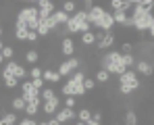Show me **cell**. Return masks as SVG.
Instances as JSON below:
<instances>
[{
	"label": "cell",
	"instance_id": "44dd1931",
	"mask_svg": "<svg viewBox=\"0 0 154 125\" xmlns=\"http://www.w3.org/2000/svg\"><path fill=\"white\" fill-rule=\"evenodd\" d=\"M60 11H63V13H67L69 17H71V15H75V13H77V2H75V0H67V2H63Z\"/></svg>",
	"mask_w": 154,
	"mask_h": 125
},
{
	"label": "cell",
	"instance_id": "4dcf8cb0",
	"mask_svg": "<svg viewBox=\"0 0 154 125\" xmlns=\"http://www.w3.org/2000/svg\"><path fill=\"white\" fill-rule=\"evenodd\" d=\"M133 48H135V46H133L131 42H123L119 52H121V54H133Z\"/></svg>",
	"mask_w": 154,
	"mask_h": 125
},
{
	"label": "cell",
	"instance_id": "277c9868",
	"mask_svg": "<svg viewBox=\"0 0 154 125\" xmlns=\"http://www.w3.org/2000/svg\"><path fill=\"white\" fill-rule=\"evenodd\" d=\"M0 71L4 75H13V77L19 79V81H25V77H27V69L21 63H17V61H6V65H4Z\"/></svg>",
	"mask_w": 154,
	"mask_h": 125
},
{
	"label": "cell",
	"instance_id": "30bf717a",
	"mask_svg": "<svg viewBox=\"0 0 154 125\" xmlns=\"http://www.w3.org/2000/svg\"><path fill=\"white\" fill-rule=\"evenodd\" d=\"M58 108H60V98H58V96H56L54 100H46V102H42V106H40V111H42L44 115H48V117H54Z\"/></svg>",
	"mask_w": 154,
	"mask_h": 125
},
{
	"label": "cell",
	"instance_id": "60d3db41",
	"mask_svg": "<svg viewBox=\"0 0 154 125\" xmlns=\"http://www.w3.org/2000/svg\"><path fill=\"white\" fill-rule=\"evenodd\" d=\"M0 125H8V123H6V121H4V119H0Z\"/></svg>",
	"mask_w": 154,
	"mask_h": 125
},
{
	"label": "cell",
	"instance_id": "e0dca14e",
	"mask_svg": "<svg viewBox=\"0 0 154 125\" xmlns=\"http://www.w3.org/2000/svg\"><path fill=\"white\" fill-rule=\"evenodd\" d=\"M35 33H38V38H40V40H42V38H48V36L52 33V29H50V25H48V21H42V19H40V25H38Z\"/></svg>",
	"mask_w": 154,
	"mask_h": 125
},
{
	"label": "cell",
	"instance_id": "d6a6232c",
	"mask_svg": "<svg viewBox=\"0 0 154 125\" xmlns=\"http://www.w3.org/2000/svg\"><path fill=\"white\" fill-rule=\"evenodd\" d=\"M25 42H29V44H38V42H40V38H38V33H35V31H27Z\"/></svg>",
	"mask_w": 154,
	"mask_h": 125
},
{
	"label": "cell",
	"instance_id": "74e56055",
	"mask_svg": "<svg viewBox=\"0 0 154 125\" xmlns=\"http://www.w3.org/2000/svg\"><path fill=\"white\" fill-rule=\"evenodd\" d=\"M88 125H102V123H98V121H92V119H90V121H88Z\"/></svg>",
	"mask_w": 154,
	"mask_h": 125
},
{
	"label": "cell",
	"instance_id": "b9f144b4",
	"mask_svg": "<svg viewBox=\"0 0 154 125\" xmlns=\"http://www.w3.org/2000/svg\"><path fill=\"white\" fill-rule=\"evenodd\" d=\"M2 33H4V29H2V25H0V38H2Z\"/></svg>",
	"mask_w": 154,
	"mask_h": 125
},
{
	"label": "cell",
	"instance_id": "4316f807",
	"mask_svg": "<svg viewBox=\"0 0 154 125\" xmlns=\"http://www.w3.org/2000/svg\"><path fill=\"white\" fill-rule=\"evenodd\" d=\"M42 71H44V67H38V65H33V67L27 71V77H31V79H42Z\"/></svg>",
	"mask_w": 154,
	"mask_h": 125
},
{
	"label": "cell",
	"instance_id": "4fadbf2b",
	"mask_svg": "<svg viewBox=\"0 0 154 125\" xmlns=\"http://www.w3.org/2000/svg\"><path fill=\"white\" fill-rule=\"evenodd\" d=\"M42 79H44V83H46V81H50V83H58V81H60V75L56 73V69L44 67V71H42Z\"/></svg>",
	"mask_w": 154,
	"mask_h": 125
},
{
	"label": "cell",
	"instance_id": "1f68e13d",
	"mask_svg": "<svg viewBox=\"0 0 154 125\" xmlns=\"http://www.w3.org/2000/svg\"><path fill=\"white\" fill-rule=\"evenodd\" d=\"M75 104H77V100L73 98V96H67V98H65V102H63L60 106H65V108H75Z\"/></svg>",
	"mask_w": 154,
	"mask_h": 125
},
{
	"label": "cell",
	"instance_id": "52a82bcc",
	"mask_svg": "<svg viewBox=\"0 0 154 125\" xmlns=\"http://www.w3.org/2000/svg\"><path fill=\"white\" fill-rule=\"evenodd\" d=\"M54 119H56L58 125H65V123H69V121H77V111L75 108H65V106H63V108L56 111Z\"/></svg>",
	"mask_w": 154,
	"mask_h": 125
},
{
	"label": "cell",
	"instance_id": "6da1fadb",
	"mask_svg": "<svg viewBox=\"0 0 154 125\" xmlns=\"http://www.w3.org/2000/svg\"><path fill=\"white\" fill-rule=\"evenodd\" d=\"M100 69H104L106 73L110 75H123L127 69H125V65H123V61H121V52L119 50H106V54H102V58H100Z\"/></svg>",
	"mask_w": 154,
	"mask_h": 125
},
{
	"label": "cell",
	"instance_id": "9c48e42d",
	"mask_svg": "<svg viewBox=\"0 0 154 125\" xmlns=\"http://www.w3.org/2000/svg\"><path fill=\"white\" fill-rule=\"evenodd\" d=\"M35 4H38L35 8H38V15H40V19H42V21H44V19H48L52 13L56 11V4H54L52 0H38Z\"/></svg>",
	"mask_w": 154,
	"mask_h": 125
},
{
	"label": "cell",
	"instance_id": "ab89813d",
	"mask_svg": "<svg viewBox=\"0 0 154 125\" xmlns=\"http://www.w3.org/2000/svg\"><path fill=\"white\" fill-rule=\"evenodd\" d=\"M2 48H4V42H2V40H0V52H2Z\"/></svg>",
	"mask_w": 154,
	"mask_h": 125
},
{
	"label": "cell",
	"instance_id": "603a6c76",
	"mask_svg": "<svg viewBox=\"0 0 154 125\" xmlns=\"http://www.w3.org/2000/svg\"><path fill=\"white\" fill-rule=\"evenodd\" d=\"M92 119V111L88 108V106H83V108H79L77 111V121H81V123H88Z\"/></svg>",
	"mask_w": 154,
	"mask_h": 125
},
{
	"label": "cell",
	"instance_id": "d6986e66",
	"mask_svg": "<svg viewBox=\"0 0 154 125\" xmlns=\"http://www.w3.org/2000/svg\"><path fill=\"white\" fill-rule=\"evenodd\" d=\"M25 100L21 98V96H15V98L11 100V106H13V113H23L25 111Z\"/></svg>",
	"mask_w": 154,
	"mask_h": 125
},
{
	"label": "cell",
	"instance_id": "e575fe53",
	"mask_svg": "<svg viewBox=\"0 0 154 125\" xmlns=\"http://www.w3.org/2000/svg\"><path fill=\"white\" fill-rule=\"evenodd\" d=\"M17 125H38V121H35V119H31V117H23V119H19V121H17Z\"/></svg>",
	"mask_w": 154,
	"mask_h": 125
},
{
	"label": "cell",
	"instance_id": "7bdbcfd3",
	"mask_svg": "<svg viewBox=\"0 0 154 125\" xmlns=\"http://www.w3.org/2000/svg\"><path fill=\"white\" fill-rule=\"evenodd\" d=\"M75 125H88V123H81V121H77V123Z\"/></svg>",
	"mask_w": 154,
	"mask_h": 125
},
{
	"label": "cell",
	"instance_id": "9a60e30c",
	"mask_svg": "<svg viewBox=\"0 0 154 125\" xmlns=\"http://www.w3.org/2000/svg\"><path fill=\"white\" fill-rule=\"evenodd\" d=\"M52 21L56 23V27H65L67 21H69V15H67V13H63L60 8H56V11L52 13Z\"/></svg>",
	"mask_w": 154,
	"mask_h": 125
},
{
	"label": "cell",
	"instance_id": "5bb4252c",
	"mask_svg": "<svg viewBox=\"0 0 154 125\" xmlns=\"http://www.w3.org/2000/svg\"><path fill=\"white\" fill-rule=\"evenodd\" d=\"M27 31H29V29H27V25H25V23H19V21H15V40H17V42H21V44L25 42Z\"/></svg>",
	"mask_w": 154,
	"mask_h": 125
},
{
	"label": "cell",
	"instance_id": "f1b7e54d",
	"mask_svg": "<svg viewBox=\"0 0 154 125\" xmlns=\"http://www.w3.org/2000/svg\"><path fill=\"white\" fill-rule=\"evenodd\" d=\"M121 61L125 65V69H133V63H135V56L133 54H121Z\"/></svg>",
	"mask_w": 154,
	"mask_h": 125
},
{
	"label": "cell",
	"instance_id": "7a4b0ae2",
	"mask_svg": "<svg viewBox=\"0 0 154 125\" xmlns=\"http://www.w3.org/2000/svg\"><path fill=\"white\" fill-rule=\"evenodd\" d=\"M119 94H123V96H131L133 92H137L140 88H142V81H140V77L135 75L133 69H127L123 75H119Z\"/></svg>",
	"mask_w": 154,
	"mask_h": 125
},
{
	"label": "cell",
	"instance_id": "f546056e",
	"mask_svg": "<svg viewBox=\"0 0 154 125\" xmlns=\"http://www.w3.org/2000/svg\"><path fill=\"white\" fill-rule=\"evenodd\" d=\"M0 119H4L8 125H17V121H19V119H17V113H13V111H11V113H4Z\"/></svg>",
	"mask_w": 154,
	"mask_h": 125
},
{
	"label": "cell",
	"instance_id": "484cf974",
	"mask_svg": "<svg viewBox=\"0 0 154 125\" xmlns=\"http://www.w3.org/2000/svg\"><path fill=\"white\" fill-rule=\"evenodd\" d=\"M0 54H2V58H4V61H13V56H15V48H13L11 44H4V48H2Z\"/></svg>",
	"mask_w": 154,
	"mask_h": 125
},
{
	"label": "cell",
	"instance_id": "ac0fdd59",
	"mask_svg": "<svg viewBox=\"0 0 154 125\" xmlns=\"http://www.w3.org/2000/svg\"><path fill=\"white\" fill-rule=\"evenodd\" d=\"M79 44H81V46H96V36H94V31L90 29V31L81 33V40H79Z\"/></svg>",
	"mask_w": 154,
	"mask_h": 125
},
{
	"label": "cell",
	"instance_id": "8992f818",
	"mask_svg": "<svg viewBox=\"0 0 154 125\" xmlns=\"http://www.w3.org/2000/svg\"><path fill=\"white\" fill-rule=\"evenodd\" d=\"M133 71L135 75L140 77H150L152 75V61H148V58H135V63H133Z\"/></svg>",
	"mask_w": 154,
	"mask_h": 125
},
{
	"label": "cell",
	"instance_id": "836d02e7",
	"mask_svg": "<svg viewBox=\"0 0 154 125\" xmlns=\"http://www.w3.org/2000/svg\"><path fill=\"white\" fill-rule=\"evenodd\" d=\"M31 86L38 90V92H42L44 88H46V83H44V79H31Z\"/></svg>",
	"mask_w": 154,
	"mask_h": 125
},
{
	"label": "cell",
	"instance_id": "8fae6325",
	"mask_svg": "<svg viewBox=\"0 0 154 125\" xmlns=\"http://www.w3.org/2000/svg\"><path fill=\"white\" fill-rule=\"evenodd\" d=\"M115 40H117V36L110 31V33H104L102 38L96 42V48L98 50H110L112 48V44H115Z\"/></svg>",
	"mask_w": 154,
	"mask_h": 125
},
{
	"label": "cell",
	"instance_id": "d4e9b609",
	"mask_svg": "<svg viewBox=\"0 0 154 125\" xmlns=\"http://www.w3.org/2000/svg\"><path fill=\"white\" fill-rule=\"evenodd\" d=\"M125 125H140L137 115H135V111H133V108H127V113H125Z\"/></svg>",
	"mask_w": 154,
	"mask_h": 125
},
{
	"label": "cell",
	"instance_id": "5b68a950",
	"mask_svg": "<svg viewBox=\"0 0 154 125\" xmlns=\"http://www.w3.org/2000/svg\"><path fill=\"white\" fill-rule=\"evenodd\" d=\"M60 54H63L65 58H73V56H77V42L71 38V36H67V38L60 40Z\"/></svg>",
	"mask_w": 154,
	"mask_h": 125
},
{
	"label": "cell",
	"instance_id": "f35d334b",
	"mask_svg": "<svg viewBox=\"0 0 154 125\" xmlns=\"http://www.w3.org/2000/svg\"><path fill=\"white\" fill-rule=\"evenodd\" d=\"M2 65H4V58H2V54H0V67H2Z\"/></svg>",
	"mask_w": 154,
	"mask_h": 125
},
{
	"label": "cell",
	"instance_id": "d590c367",
	"mask_svg": "<svg viewBox=\"0 0 154 125\" xmlns=\"http://www.w3.org/2000/svg\"><path fill=\"white\" fill-rule=\"evenodd\" d=\"M94 4H96L94 0H85V2H83V8H81V11H85V13H88V11H90V8L94 6Z\"/></svg>",
	"mask_w": 154,
	"mask_h": 125
},
{
	"label": "cell",
	"instance_id": "ba28073f",
	"mask_svg": "<svg viewBox=\"0 0 154 125\" xmlns=\"http://www.w3.org/2000/svg\"><path fill=\"white\" fill-rule=\"evenodd\" d=\"M104 13H106L104 6L94 4V6L88 11V23H90V27H96V29H98V23H100V19L104 17Z\"/></svg>",
	"mask_w": 154,
	"mask_h": 125
},
{
	"label": "cell",
	"instance_id": "8d00e7d4",
	"mask_svg": "<svg viewBox=\"0 0 154 125\" xmlns=\"http://www.w3.org/2000/svg\"><path fill=\"white\" fill-rule=\"evenodd\" d=\"M92 121H98V123H102V113H100V111L92 113Z\"/></svg>",
	"mask_w": 154,
	"mask_h": 125
},
{
	"label": "cell",
	"instance_id": "83f0119b",
	"mask_svg": "<svg viewBox=\"0 0 154 125\" xmlns=\"http://www.w3.org/2000/svg\"><path fill=\"white\" fill-rule=\"evenodd\" d=\"M83 90H85V94H90V92L96 90V81H94V77H85V79H83Z\"/></svg>",
	"mask_w": 154,
	"mask_h": 125
},
{
	"label": "cell",
	"instance_id": "7c38bea8",
	"mask_svg": "<svg viewBox=\"0 0 154 125\" xmlns=\"http://www.w3.org/2000/svg\"><path fill=\"white\" fill-rule=\"evenodd\" d=\"M112 27H115L112 15H110V11H106V13H104V17L100 19V23H98V29L104 31V33H110V31H112Z\"/></svg>",
	"mask_w": 154,
	"mask_h": 125
},
{
	"label": "cell",
	"instance_id": "2e32d148",
	"mask_svg": "<svg viewBox=\"0 0 154 125\" xmlns=\"http://www.w3.org/2000/svg\"><path fill=\"white\" fill-rule=\"evenodd\" d=\"M0 79H2V86H4L6 90H17V88H19V79H15L13 75L0 73Z\"/></svg>",
	"mask_w": 154,
	"mask_h": 125
},
{
	"label": "cell",
	"instance_id": "3957f363",
	"mask_svg": "<svg viewBox=\"0 0 154 125\" xmlns=\"http://www.w3.org/2000/svg\"><path fill=\"white\" fill-rule=\"evenodd\" d=\"M79 67H81V58L79 56H73V58H65L63 63H58V67H56V73L60 75V79L63 77H71V75L79 71Z\"/></svg>",
	"mask_w": 154,
	"mask_h": 125
},
{
	"label": "cell",
	"instance_id": "7402d4cb",
	"mask_svg": "<svg viewBox=\"0 0 154 125\" xmlns=\"http://www.w3.org/2000/svg\"><path fill=\"white\" fill-rule=\"evenodd\" d=\"M94 81H96V83H108V81H110V75L106 73L104 69H96V73H94Z\"/></svg>",
	"mask_w": 154,
	"mask_h": 125
},
{
	"label": "cell",
	"instance_id": "cb8c5ba5",
	"mask_svg": "<svg viewBox=\"0 0 154 125\" xmlns=\"http://www.w3.org/2000/svg\"><path fill=\"white\" fill-rule=\"evenodd\" d=\"M56 96H58V94H56L52 88H44V90L40 92V100H42V102H46V100H54Z\"/></svg>",
	"mask_w": 154,
	"mask_h": 125
},
{
	"label": "cell",
	"instance_id": "ffe728a7",
	"mask_svg": "<svg viewBox=\"0 0 154 125\" xmlns=\"http://www.w3.org/2000/svg\"><path fill=\"white\" fill-rule=\"evenodd\" d=\"M40 56H42V54H40L35 48H29L25 52V61L29 63V65H38V63H40Z\"/></svg>",
	"mask_w": 154,
	"mask_h": 125
}]
</instances>
